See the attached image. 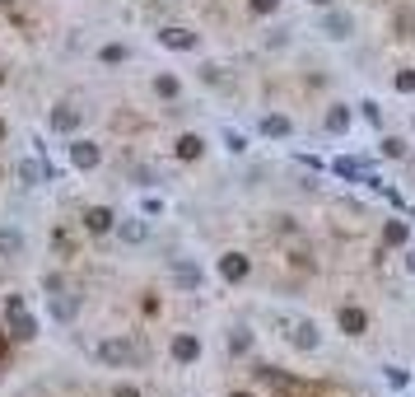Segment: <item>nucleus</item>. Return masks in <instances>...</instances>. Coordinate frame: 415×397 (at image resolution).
Here are the masks:
<instances>
[{
	"instance_id": "nucleus-1",
	"label": "nucleus",
	"mask_w": 415,
	"mask_h": 397,
	"mask_svg": "<svg viewBox=\"0 0 415 397\" xmlns=\"http://www.w3.org/2000/svg\"><path fill=\"white\" fill-rule=\"evenodd\" d=\"M79 122H84V108H75V103H61L52 113V131H75Z\"/></svg>"
},
{
	"instance_id": "nucleus-2",
	"label": "nucleus",
	"mask_w": 415,
	"mask_h": 397,
	"mask_svg": "<svg viewBox=\"0 0 415 397\" xmlns=\"http://www.w3.org/2000/svg\"><path fill=\"white\" fill-rule=\"evenodd\" d=\"M294 346L299 351H317V341H322V332H317V323H294Z\"/></svg>"
},
{
	"instance_id": "nucleus-3",
	"label": "nucleus",
	"mask_w": 415,
	"mask_h": 397,
	"mask_svg": "<svg viewBox=\"0 0 415 397\" xmlns=\"http://www.w3.org/2000/svg\"><path fill=\"white\" fill-rule=\"evenodd\" d=\"M159 43L173 47V52H191V47H196V33H187V28H164V33H159Z\"/></svg>"
},
{
	"instance_id": "nucleus-4",
	"label": "nucleus",
	"mask_w": 415,
	"mask_h": 397,
	"mask_svg": "<svg viewBox=\"0 0 415 397\" xmlns=\"http://www.w3.org/2000/svg\"><path fill=\"white\" fill-rule=\"evenodd\" d=\"M47 313L66 323V318H75V313H79V299H75V295H52V299H47Z\"/></svg>"
},
{
	"instance_id": "nucleus-5",
	"label": "nucleus",
	"mask_w": 415,
	"mask_h": 397,
	"mask_svg": "<svg viewBox=\"0 0 415 397\" xmlns=\"http://www.w3.org/2000/svg\"><path fill=\"white\" fill-rule=\"evenodd\" d=\"M173 281L182 290H201V267H187V262H173Z\"/></svg>"
},
{
	"instance_id": "nucleus-6",
	"label": "nucleus",
	"mask_w": 415,
	"mask_h": 397,
	"mask_svg": "<svg viewBox=\"0 0 415 397\" xmlns=\"http://www.w3.org/2000/svg\"><path fill=\"white\" fill-rule=\"evenodd\" d=\"M70 164H75V169H93V164H98V150H93L89 140H75V145H70Z\"/></svg>"
},
{
	"instance_id": "nucleus-7",
	"label": "nucleus",
	"mask_w": 415,
	"mask_h": 397,
	"mask_svg": "<svg viewBox=\"0 0 415 397\" xmlns=\"http://www.w3.org/2000/svg\"><path fill=\"white\" fill-rule=\"evenodd\" d=\"M196 355H201V341H196V337H178V341H173V360H178V364H191Z\"/></svg>"
},
{
	"instance_id": "nucleus-8",
	"label": "nucleus",
	"mask_w": 415,
	"mask_h": 397,
	"mask_svg": "<svg viewBox=\"0 0 415 397\" xmlns=\"http://www.w3.org/2000/svg\"><path fill=\"white\" fill-rule=\"evenodd\" d=\"M98 355H103L108 364H126V360H131V346L113 337V341H103V346H98Z\"/></svg>"
},
{
	"instance_id": "nucleus-9",
	"label": "nucleus",
	"mask_w": 415,
	"mask_h": 397,
	"mask_svg": "<svg viewBox=\"0 0 415 397\" xmlns=\"http://www.w3.org/2000/svg\"><path fill=\"white\" fill-rule=\"evenodd\" d=\"M117 234H122V243H145L149 225H145V220H122V225H117Z\"/></svg>"
},
{
	"instance_id": "nucleus-10",
	"label": "nucleus",
	"mask_w": 415,
	"mask_h": 397,
	"mask_svg": "<svg viewBox=\"0 0 415 397\" xmlns=\"http://www.w3.org/2000/svg\"><path fill=\"white\" fill-rule=\"evenodd\" d=\"M84 229H89V234H108V229H113V211H103V206H93L89 216H84Z\"/></svg>"
},
{
	"instance_id": "nucleus-11",
	"label": "nucleus",
	"mask_w": 415,
	"mask_h": 397,
	"mask_svg": "<svg viewBox=\"0 0 415 397\" xmlns=\"http://www.w3.org/2000/svg\"><path fill=\"white\" fill-rule=\"evenodd\" d=\"M350 28H355L350 14H326V19H322V33L326 38H350Z\"/></svg>"
},
{
	"instance_id": "nucleus-12",
	"label": "nucleus",
	"mask_w": 415,
	"mask_h": 397,
	"mask_svg": "<svg viewBox=\"0 0 415 397\" xmlns=\"http://www.w3.org/2000/svg\"><path fill=\"white\" fill-rule=\"evenodd\" d=\"M23 252V234L19 229H0V257H19Z\"/></svg>"
},
{
	"instance_id": "nucleus-13",
	"label": "nucleus",
	"mask_w": 415,
	"mask_h": 397,
	"mask_svg": "<svg viewBox=\"0 0 415 397\" xmlns=\"http://www.w3.org/2000/svg\"><path fill=\"white\" fill-rule=\"evenodd\" d=\"M220 272H224V281H243V276H247V257H238V252H229V257L220 262Z\"/></svg>"
},
{
	"instance_id": "nucleus-14",
	"label": "nucleus",
	"mask_w": 415,
	"mask_h": 397,
	"mask_svg": "<svg viewBox=\"0 0 415 397\" xmlns=\"http://www.w3.org/2000/svg\"><path fill=\"white\" fill-rule=\"evenodd\" d=\"M33 332H38V323H33L28 313H23V308H14V337H19V341H28Z\"/></svg>"
},
{
	"instance_id": "nucleus-15",
	"label": "nucleus",
	"mask_w": 415,
	"mask_h": 397,
	"mask_svg": "<svg viewBox=\"0 0 415 397\" xmlns=\"http://www.w3.org/2000/svg\"><path fill=\"white\" fill-rule=\"evenodd\" d=\"M341 328H346L350 337H355V332H364V313H359V308H341Z\"/></svg>"
},
{
	"instance_id": "nucleus-16",
	"label": "nucleus",
	"mask_w": 415,
	"mask_h": 397,
	"mask_svg": "<svg viewBox=\"0 0 415 397\" xmlns=\"http://www.w3.org/2000/svg\"><path fill=\"white\" fill-rule=\"evenodd\" d=\"M261 131L266 136H290V117H261Z\"/></svg>"
},
{
	"instance_id": "nucleus-17",
	"label": "nucleus",
	"mask_w": 415,
	"mask_h": 397,
	"mask_svg": "<svg viewBox=\"0 0 415 397\" xmlns=\"http://www.w3.org/2000/svg\"><path fill=\"white\" fill-rule=\"evenodd\" d=\"M201 150H205V140H201V136H182V140H178V155H182V159L201 155Z\"/></svg>"
},
{
	"instance_id": "nucleus-18",
	"label": "nucleus",
	"mask_w": 415,
	"mask_h": 397,
	"mask_svg": "<svg viewBox=\"0 0 415 397\" xmlns=\"http://www.w3.org/2000/svg\"><path fill=\"white\" fill-rule=\"evenodd\" d=\"M247 341H252V337H247V328H234V332H229V355H243Z\"/></svg>"
},
{
	"instance_id": "nucleus-19",
	"label": "nucleus",
	"mask_w": 415,
	"mask_h": 397,
	"mask_svg": "<svg viewBox=\"0 0 415 397\" xmlns=\"http://www.w3.org/2000/svg\"><path fill=\"white\" fill-rule=\"evenodd\" d=\"M350 126V108H331V117H326V131H346Z\"/></svg>"
},
{
	"instance_id": "nucleus-20",
	"label": "nucleus",
	"mask_w": 415,
	"mask_h": 397,
	"mask_svg": "<svg viewBox=\"0 0 415 397\" xmlns=\"http://www.w3.org/2000/svg\"><path fill=\"white\" fill-rule=\"evenodd\" d=\"M126 57H131V52H126L122 43H108V47H103V61H108V66H117V61H126Z\"/></svg>"
},
{
	"instance_id": "nucleus-21",
	"label": "nucleus",
	"mask_w": 415,
	"mask_h": 397,
	"mask_svg": "<svg viewBox=\"0 0 415 397\" xmlns=\"http://www.w3.org/2000/svg\"><path fill=\"white\" fill-rule=\"evenodd\" d=\"M154 89L164 94V99H173V94H178V79H173V75H159V79H154Z\"/></svg>"
},
{
	"instance_id": "nucleus-22",
	"label": "nucleus",
	"mask_w": 415,
	"mask_h": 397,
	"mask_svg": "<svg viewBox=\"0 0 415 397\" xmlns=\"http://www.w3.org/2000/svg\"><path fill=\"white\" fill-rule=\"evenodd\" d=\"M224 145H229V155H243V150H247V140L238 136V131H224Z\"/></svg>"
},
{
	"instance_id": "nucleus-23",
	"label": "nucleus",
	"mask_w": 415,
	"mask_h": 397,
	"mask_svg": "<svg viewBox=\"0 0 415 397\" xmlns=\"http://www.w3.org/2000/svg\"><path fill=\"white\" fill-rule=\"evenodd\" d=\"M140 211H145V216H164V196H145Z\"/></svg>"
},
{
	"instance_id": "nucleus-24",
	"label": "nucleus",
	"mask_w": 415,
	"mask_h": 397,
	"mask_svg": "<svg viewBox=\"0 0 415 397\" xmlns=\"http://www.w3.org/2000/svg\"><path fill=\"white\" fill-rule=\"evenodd\" d=\"M397 89H402V94H415V70H402V75H397Z\"/></svg>"
},
{
	"instance_id": "nucleus-25",
	"label": "nucleus",
	"mask_w": 415,
	"mask_h": 397,
	"mask_svg": "<svg viewBox=\"0 0 415 397\" xmlns=\"http://www.w3.org/2000/svg\"><path fill=\"white\" fill-rule=\"evenodd\" d=\"M19 178L23 182H38V178H42V169H38V164H19Z\"/></svg>"
},
{
	"instance_id": "nucleus-26",
	"label": "nucleus",
	"mask_w": 415,
	"mask_h": 397,
	"mask_svg": "<svg viewBox=\"0 0 415 397\" xmlns=\"http://www.w3.org/2000/svg\"><path fill=\"white\" fill-rule=\"evenodd\" d=\"M382 150H387V155H392V159H402V155H406V145H402V140H397V136H387V140H382Z\"/></svg>"
},
{
	"instance_id": "nucleus-27",
	"label": "nucleus",
	"mask_w": 415,
	"mask_h": 397,
	"mask_svg": "<svg viewBox=\"0 0 415 397\" xmlns=\"http://www.w3.org/2000/svg\"><path fill=\"white\" fill-rule=\"evenodd\" d=\"M252 10H257V14H266V10H275V0H252Z\"/></svg>"
},
{
	"instance_id": "nucleus-28",
	"label": "nucleus",
	"mask_w": 415,
	"mask_h": 397,
	"mask_svg": "<svg viewBox=\"0 0 415 397\" xmlns=\"http://www.w3.org/2000/svg\"><path fill=\"white\" fill-rule=\"evenodd\" d=\"M117 397H140V393H135V388H117Z\"/></svg>"
},
{
	"instance_id": "nucleus-29",
	"label": "nucleus",
	"mask_w": 415,
	"mask_h": 397,
	"mask_svg": "<svg viewBox=\"0 0 415 397\" xmlns=\"http://www.w3.org/2000/svg\"><path fill=\"white\" fill-rule=\"evenodd\" d=\"M406 267H411V272H415V252H411V257H406Z\"/></svg>"
},
{
	"instance_id": "nucleus-30",
	"label": "nucleus",
	"mask_w": 415,
	"mask_h": 397,
	"mask_svg": "<svg viewBox=\"0 0 415 397\" xmlns=\"http://www.w3.org/2000/svg\"><path fill=\"white\" fill-rule=\"evenodd\" d=\"M313 5H331V0H313Z\"/></svg>"
},
{
	"instance_id": "nucleus-31",
	"label": "nucleus",
	"mask_w": 415,
	"mask_h": 397,
	"mask_svg": "<svg viewBox=\"0 0 415 397\" xmlns=\"http://www.w3.org/2000/svg\"><path fill=\"white\" fill-rule=\"evenodd\" d=\"M0 136H5V126H0Z\"/></svg>"
},
{
	"instance_id": "nucleus-32",
	"label": "nucleus",
	"mask_w": 415,
	"mask_h": 397,
	"mask_svg": "<svg viewBox=\"0 0 415 397\" xmlns=\"http://www.w3.org/2000/svg\"><path fill=\"white\" fill-rule=\"evenodd\" d=\"M238 397H247V393H238Z\"/></svg>"
}]
</instances>
